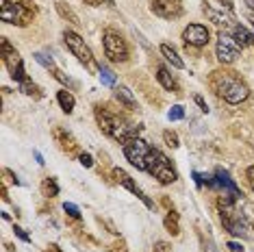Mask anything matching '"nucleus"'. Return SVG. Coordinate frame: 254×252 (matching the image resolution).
<instances>
[{
  "instance_id": "nucleus-1",
  "label": "nucleus",
  "mask_w": 254,
  "mask_h": 252,
  "mask_svg": "<svg viewBox=\"0 0 254 252\" xmlns=\"http://www.w3.org/2000/svg\"><path fill=\"white\" fill-rule=\"evenodd\" d=\"M209 87L215 91L217 98H222L228 105H241L250 96V87L246 85L244 78L233 70H226V67H219V70L211 72Z\"/></svg>"
},
{
  "instance_id": "nucleus-2",
  "label": "nucleus",
  "mask_w": 254,
  "mask_h": 252,
  "mask_svg": "<svg viewBox=\"0 0 254 252\" xmlns=\"http://www.w3.org/2000/svg\"><path fill=\"white\" fill-rule=\"evenodd\" d=\"M94 113H96L98 126H100L102 133L109 135L115 141H120V144H126L128 139H132V137H139V133H141V126L130 124L124 116L113 113L111 109L105 107V105H96Z\"/></svg>"
},
{
  "instance_id": "nucleus-3",
  "label": "nucleus",
  "mask_w": 254,
  "mask_h": 252,
  "mask_svg": "<svg viewBox=\"0 0 254 252\" xmlns=\"http://www.w3.org/2000/svg\"><path fill=\"white\" fill-rule=\"evenodd\" d=\"M237 202H239V198L222 193L217 198V209H219V217H222L224 228L230 235H235V237H244L248 233V222H246V215L237 209Z\"/></svg>"
},
{
  "instance_id": "nucleus-4",
  "label": "nucleus",
  "mask_w": 254,
  "mask_h": 252,
  "mask_svg": "<svg viewBox=\"0 0 254 252\" xmlns=\"http://www.w3.org/2000/svg\"><path fill=\"white\" fill-rule=\"evenodd\" d=\"M150 176H154L161 185H172V183L178 181V172L176 168L172 165V161L165 157L161 150H157V148H152L146 159V170Z\"/></svg>"
},
{
  "instance_id": "nucleus-5",
  "label": "nucleus",
  "mask_w": 254,
  "mask_h": 252,
  "mask_svg": "<svg viewBox=\"0 0 254 252\" xmlns=\"http://www.w3.org/2000/svg\"><path fill=\"white\" fill-rule=\"evenodd\" d=\"M202 11L213 24L219 28H233L235 26V7L233 0H204Z\"/></svg>"
},
{
  "instance_id": "nucleus-6",
  "label": "nucleus",
  "mask_w": 254,
  "mask_h": 252,
  "mask_svg": "<svg viewBox=\"0 0 254 252\" xmlns=\"http://www.w3.org/2000/svg\"><path fill=\"white\" fill-rule=\"evenodd\" d=\"M35 9H28L20 2H11V0H0V20L4 24H15V26H26L33 20Z\"/></svg>"
},
{
  "instance_id": "nucleus-7",
  "label": "nucleus",
  "mask_w": 254,
  "mask_h": 252,
  "mask_svg": "<svg viewBox=\"0 0 254 252\" xmlns=\"http://www.w3.org/2000/svg\"><path fill=\"white\" fill-rule=\"evenodd\" d=\"M0 53H2V61H4V65H7V70H9V74H11V78H13V81H18V83L28 81L26 70H24V61L20 59L18 50H15L13 46L9 44V39H7V37L0 39Z\"/></svg>"
},
{
  "instance_id": "nucleus-8",
  "label": "nucleus",
  "mask_w": 254,
  "mask_h": 252,
  "mask_svg": "<svg viewBox=\"0 0 254 252\" xmlns=\"http://www.w3.org/2000/svg\"><path fill=\"white\" fill-rule=\"evenodd\" d=\"M63 42H65V46L70 48V53L76 57V59L83 63L85 67H94L96 65V59H94V53H91V48L87 44H85V39L78 35V33L74 31H63Z\"/></svg>"
},
{
  "instance_id": "nucleus-9",
  "label": "nucleus",
  "mask_w": 254,
  "mask_h": 252,
  "mask_svg": "<svg viewBox=\"0 0 254 252\" xmlns=\"http://www.w3.org/2000/svg\"><path fill=\"white\" fill-rule=\"evenodd\" d=\"M122 150H124V157L128 159V163L132 168H137L141 172L146 170V159H148L150 150H152V146L146 144L141 137H132V139H128L126 144H122Z\"/></svg>"
},
{
  "instance_id": "nucleus-10",
  "label": "nucleus",
  "mask_w": 254,
  "mask_h": 252,
  "mask_svg": "<svg viewBox=\"0 0 254 252\" xmlns=\"http://www.w3.org/2000/svg\"><path fill=\"white\" fill-rule=\"evenodd\" d=\"M102 44H105V55L109 57V61L113 63H124L128 61V46H126L124 37L115 31H105L102 35Z\"/></svg>"
},
{
  "instance_id": "nucleus-11",
  "label": "nucleus",
  "mask_w": 254,
  "mask_h": 252,
  "mask_svg": "<svg viewBox=\"0 0 254 252\" xmlns=\"http://www.w3.org/2000/svg\"><path fill=\"white\" fill-rule=\"evenodd\" d=\"M241 55V46L235 42L233 35L226 31L219 33L217 37V44H215V57L222 65H230V63L237 61V57Z\"/></svg>"
},
{
  "instance_id": "nucleus-12",
  "label": "nucleus",
  "mask_w": 254,
  "mask_h": 252,
  "mask_svg": "<svg viewBox=\"0 0 254 252\" xmlns=\"http://www.w3.org/2000/svg\"><path fill=\"white\" fill-rule=\"evenodd\" d=\"M150 11L163 20H176L183 15V0H150Z\"/></svg>"
},
{
  "instance_id": "nucleus-13",
  "label": "nucleus",
  "mask_w": 254,
  "mask_h": 252,
  "mask_svg": "<svg viewBox=\"0 0 254 252\" xmlns=\"http://www.w3.org/2000/svg\"><path fill=\"white\" fill-rule=\"evenodd\" d=\"M211 39V33L204 24H189L187 28L183 31V42L187 46H193V48H202L206 46Z\"/></svg>"
},
{
  "instance_id": "nucleus-14",
  "label": "nucleus",
  "mask_w": 254,
  "mask_h": 252,
  "mask_svg": "<svg viewBox=\"0 0 254 252\" xmlns=\"http://www.w3.org/2000/svg\"><path fill=\"white\" fill-rule=\"evenodd\" d=\"M113 176H115V181H118V183H120V185H124V187H126V189H128V191H130V193H135V196H137V198H139V200H141V202H143V204H146V207H148V209H154V202H152V200H150V198L146 196V193H143V191H141V189H139V187H137V183H135V181H132V179H130V174H128V172H124V170L115 168V170H113Z\"/></svg>"
},
{
  "instance_id": "nucleus-15",
  "label": "nucleus",
  "mask_w": 254,
  "mask_h": 252,
  "mask_svg": "<svg viewBox=\"0 0 254 252\" xmlns=\"http://www.w3.org/2000/svg\"><path fill=\"white\" fill-rule=\"evenodd\" d=\"M215 183H217V187H222L224 189V193H228V196H235V198H244V193H241V189L237 187V183L230 179V174L226 170H222V168H217L215 170Z\"/></svg>"
},
{
  "instance_id": "nucleus-16",
  "label": "nucleus",
  "mask_w": 254,
  "mask_h": 252,
  "mask_svg": "<svg viewBox=\"0 0 254 252\" xmlns=\"http://www.w3.org/2000/svg\"><path fill=\"white\" fill-rule=\"evenodd\" d=\"M115 100L120 102L124 109H128V111H137V100L135 96H132V91L128 87H124V85H120V87H115Z\"/></svg>"
},
{
  "instance_id": "nucleus-17",
  "label": "nucleus",
  "mask_w": 254,
  "mask_h": 252,
  "mask_svg": "<svg viewBox=\"0 0 254 252\" xmlns=\"http://www.w3.org/2000/svg\"><path fill=\"white\" fill-rule=\"evenodd\" d=\"M230 35L237 44L241 46V48H248V46H254V33H250L244 24H235L233 31H230Z\"/></svg>"
},
{
  "instance_id": "nucleus-18",
  "label": "nucleus",
  "mask_w": 254,
  "mask_h": 252,
  "mask_svg": "<svg viewBox=\"0 0 254 252\" xmlns=\"http://www.w3.org/2000/svg\"><path fill=\"white\" fill-rule=\"evenodd\" d=\"M157 81L161 83V87L167 89V91H174V94H178V83L174 81V76L170 74V70L163 65H157Z\"/></svg>"
},
{
  "instance_id": "nucleus-19",
  "label": "nucleus",
  "mask_w": 254,
  "mask_h": 252,
  "mask_svg": "<svg viewBox=\"0 0 254 252\" xmlns=\"http://www.w3.org/2000/svg\"><path fill=\"white\" fill-rule=\"evenodd\" d=\"M57 102H59V107L63 109V113H72L74 107H76V98H74L72 91H67V89H61L59 94H57Z\"/></svg>"
},
{
  "instance_id": "nucleus-20",
  "label": "nucleus",
  "mask_w": 254,
  "mask_h": 252,
  "mask_svg": "<svg viewBox=\"0 0 254 252\" xmlns=\"http://www.w3.org/2000/svg\"><path fill=\"white\" fill-rule=\"evenodd\" d=\"M161 55H163L165 59H167V61L172 63V65L176 67V70H183V67H185L183 59H181V57H178V53H176L174 48H172L170 44H161Z\"/></svg>"
},
{
  "instance_id": "nucleus-21",
  "label": "nucleus",
  "mask_w": 254,
  "mask_h": 252,
  "mask_svg": "<svg viewBox=\"0 0 254 252\" xmlns=\"http://www.w3.org/2000/svg\"><path fill=\"white\" fill-rule=\"evenodd\" d=\"M55 137H57V141L61 144L63 150L70 152V150H74V148H76V141H74V137H72L70 133H65L63 128H57V130H55Z\"/></svg>"
},
{
  "instance_id": "nucleus-22",
  "label": "nucleus",
  "mask_w": 254,
  "mask_h": 252,
  "mask_svg": "<svg viewBox=\"0 0 254 252\" xmlns=\"http://www.w3.org/2000/svg\"><path fill=\"white\" fill-rule=\"evenodd\" d=\"M163 224H165V228H167V233H172V235H178V233H181V224H178V213H176V211H170V213L165 215Z\"/></svg>"
},
{
  "instance_id": "nucleus-23",
  "label": "nucleus",
  "mask_w": 254,
  "mask_h": 252,
  "mask_svg": "<svg viewBox=\"0 0 254 252\" xmlns=\"http://www.w3.org/2000/svg\"><path fill=\"white\" fill-rule=\"evenodd\" d=\"M57 11H59V15H61V18L70 20L72 24H80V22H78V15L74 13V11H72L70 7H67L65 2H61V0H57Z\"/></svg>"
},
{
  "instance_id": "nucleus-24",
  "label": "nucleus",
  "mask_w": 254,
  "mask_h": 252,
  "mask_svg": "<svg viewBox=\"0 0 254 252\" xmlns=\"http://www.w3.org/2000/svg\"><path fill=\"white\" fill-rule=\"evenodd\" d=\"M98 70H100V81H102V85H107V87H115V74L109 70L107 65H102V63H98Z\"/></svg>"
},
{
  "instance_id": "nucleus-25",
  "label": "nucleus",
  "mask_w": 254,
  "mask_h": 252,
  "mask_svg": "<svg viewBox=\"0 0 254 252\" xmlns=\"http://www.w3.org/2000/svg\"><path fill=\"white\" fill-rule=\"evenodd\" d=\"M42 191H44V196L55 198V196H59V185H57V181H55V179H44V183H42Z\"/></svg>"
},
{
  "instance_id": "nucleus-26",
  "label": "nucleus",
  "mask_w": 254,
  "mask_h": 252,
  "mask_svg": "<svg viewBox=\"0 0 254 252\" xmlns=\"http://www.w3.org/2000/svg\"><path fill=\"white\" fill-rule=\"evenodd\" d=\"M33 57H35V61L39 63V65H44L46 70H50V72L57 70V63H55L53 57H48V55H44V53H35Z\"/></svg>"
},
{
  "instance_id": "nucleus-27",
  "label": "nucleus",
  "mask_w": 254,
  "mask_h": 252,
  "mask_svg": "<svg viewBox=\"0 0 254 252\" xmlns=\"http://www.w3.org/2000/svg\"><path fill=\"white\" fill-rule=\"evenodd\" d=\"M163 139H165V144L170 148H178V146H181V139H178V135L174 133V130H163Z\"/></svg>"
},
{
  "instance_id": "nucleus-28",
  "label": "nucleus",
  "mask_w": 254,
  "mask_h": 252,
  "mask_svg": "<svg viewBox=\"0 0 254 252\" xmlns=\"http://www.w3.org/2000/svg\"><path fill=\"white\" fill-rule=\"evenodd\" d=\"M167 118H170L172 122H178V120H183L185 118V107L174 105V107L170 109V113H167Z\"/></svg>"
},
{
  "instance_id": "nucleus-29",
  "label": "nucleus",
  "mask_w": 254,
  "mask_h": 252,
  "mask_svg": "<svg viewBox=\"0 0 254 252\" xmlns=\"http://www.w3.org/2000/svg\"><path fill=\"white\" fill-rule=\"evenodd\" d=\"M20 91H24L26 96H33V94L39 96V87H37L35 83H31V78H28V81H24V83H20Z\"/></svg>"
},
{
  "instance_id": "nucleus-30",
  "label": "nucleus",
  "mask_w": 254,
  "mask_h": 252,
  "mask_svg": "<svg viewBox=\"0 0 254 252\" xmlns=\"http://www.w3.org/2000/svg\"><path fill=\"white\" fill-rule=\"evenodd\" d=\"M63 211H65V213L70 215L72 220H80V209L76 207V204H72V202H65V204H63Z\"/></svg>"
},
{
  "instance_id": "nucleus-31",
  "label": "nucleus",
  "mask_w": 254,
  "mask_h": 252,
  "mask_svg": "<svg viewBox=\"0 0 254 252\" xmlns=\"http://www.w3.org/2000/svg\"><path fill=\"white\" fill-rule=\"evenodd\" d=\"M53 74H55V78H57V81H59V83H63V85H67V87H74V83H72V81H70V78H67V76H65V74H63V72L59 70V67H57V70H55Z\"/></svg>"
},
{
  "instance_id": "nucleus-32",
  "label": "nucleus",
  "mask_w": 254,
  "mask_h": 252,
  "mask_svg": "<svg viewBox=\"0 0 254 252\" xmlns=\"http://www.w3.org/2000/svg\"><path fill=\"white\" fill-rule=\"evenodd\" d=\"M78 161H80V165H83V168H91V165H94V159H91V154H87V152L80 154Z\"/></svg>"
},
{
  "instance_id": "nucleus-33",
  "label": "nucleus",
  "mask_w": 254,
  "mask_h": 252,
  "mask_svg": "<svg viewBox=\"0 0 254 252\" xmlns=\"http://www.w3.org/2000/svg\"><path fill=\"white\" fill-rule=\"evenodd\" d=\"M154 252H172V246L167 242H154Z\"/></svg>"
},
{
  "instance_id": "nucleus-34",
  "label": "nucleus",
  "mask_w": 254,
  "mask_h": 252,
  "mask_svg": "<svg viewBox=\"0 0 254 252\" xmlns=\"http://www.w3.org/2000/svg\"><path fill=\"white\" fill-rule=\"evenodd\" d=\"M13 233L18 235V237H20V239H22V242H24V244H28V242H31V237H28V235L24 233V228H20V226H15V224H13Z\"/></svg>"
},
{
  "instance_id": "nucleus-35",
  "label": "nucleus",
  "mask_w": 254,
  "mask_h": 252,
  "mask_svg": "<svg viewBox=\"0 0 254 252\" xmlns=\"http://www.w3.org/2000/svg\"><path fill=\"white\" fill-rule=\"evenodd\" d=\"M226 248H228L230 252H244V246L237 244V242H228V244H226Z\"/></svg>"
},
{
  "instance_id": "nucleus-36",
  "label": "nucleus",
  "mask_w": 254,
  "mask_h": 252,
  "mask_svg": "<svg viewBox=\"0 0 254 252\" xmlns=\"http://www.w3.org/2000/svg\"><path fill=\"white\" fill-rule=\"evenodd\" d=\"M193 100H195V105H198L200 109H202V111H209V107H206V102H204V98H202V96H193Z\"/></svg>"
},
{
  "instance_id": "nucleus-37",
  "label": "nucleus",
  "mask_w": 254,
  "mask_h": 252,
  "mask_svg": "<svg viewBox=\"0 0 254 252\" xmlns=\"http://www.w3.org/2000/svg\"><path fill=\"white\" fill-rule=\"evenodd\" d=\"M246 176H248V183H250V187H252V191H254V165L246 170Z\"/></svg>"
},
{
  "instance_id": "nucleus-38",
  "label": "nucleus",
  "mask_w": 254,
  "mask_h": 252,
  "mask_svg": "<svg viewBox=\"0 0 254 252\" xmlns=\"http://www.w3.org/2000/svg\"><path fill=\"white\" fill-rule=\"evenodd\" d=\"M191 176H193V181H195V185H198V187H202V185H204V179H202V174H200V172H191Z\"/></svg>"
},
{
  "instance_id": "nucleus-39",
  "label": "nucleus",
  "mask_w": 254,
  "mask_h": 252,
  "mask_svg": "<svg viewBox=\"0 0 254 252\" xmlns=\"http://www.w3.org/2000/svg\"><path fill=\"white\" fill-rule=\"evenodd\" d=\"M85 2L91 4V7H100L102 0H85ZM105 2H107V4H113V0H105Z\"/></svg>"
},
{
  "instance_id": "nucleus-40",
  "label": "nucleus",
  "mask_w": 254,
  "mask_h": 252,
  "mask_svg": "<svg viewBox=\"0 0 254 252\" xmlns=\"http://www.w3.org/2000/svg\"><path fill=\"white\" fill-rule=\"evenodd\" d=\"M46 252H63V250L59 248V246H55V244H50V246H48V250H46Z\"/></svg>"
},
{
  "instance_id": "nucleus-41",
  "label": "nucleus",
  "mask_w": 254,
  "mask_h": 252,
  "mask_svg": "<svg viewBox=\"0 0 254 252\" xmlns=\"http://www.w3.org/2000/svg\"><path fill=\"white\" fill-rule=\"evenodd\" d=\"M35 161H37L39 165H44V157H42V152H37V150H35Z\"/></svg>"
},
{
  "instance_id": "nucleus-42",
  "label": "nucleus",
  "mask_w": 254,
  "mask_h": 252,
  "mask_svg": "<svg viewBox=\"0 0 254 252\" xmlns=\"http://www.w3.org/2000/svg\"><path fill=\"white\" fill-rule=\"evenodd\" d=\"M246 7L250 9V13H254V0H246Z\"/></svg>"
},
{
  "instance_id": "nucleus-43",
  "label": "nucleus",
  "mask_w": 254,
  "mask_h": 252,
  "mask_svg": "<svg viewBox=\"0 0 254 252\" xmlns=\"http://www.w3.org/2000/svg\"><path fill=\"white\" fill-rule=\"evenodd\" d=\"M248 20H250V22H252V26H254V13H250V15H248Z\"/></svg>"
}]
</instances>
